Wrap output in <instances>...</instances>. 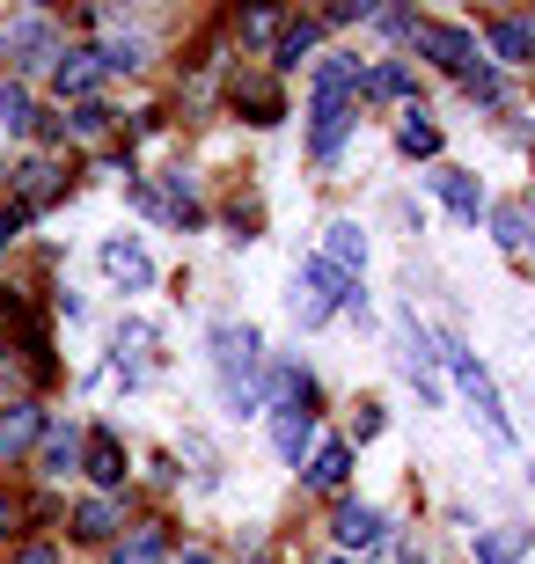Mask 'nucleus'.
Returning <instances> with one entry per match:
<instances>
[{
  "mask_svg": "<svg viewBox=\"0 0 535 564\" xmlns=\"http://www.w3.org/2000/svg\"><path fill=\"white\" fill-rule=\"evenodd\" d=\"M213 359H221V381H227V403L235 411H257V330L249 323H213Z\"/></svg>",
  "mask_w": 535,
  "mask_h": 564,
  "instance_id": "1",
  "label": "nucleus"
},
{
  "mask_svg": "<svg viewBox=\"0 0 535 564\" xmlns=\"http://www.w3.org/2000/svg\"><path fill=\"white\" fill-rule=\"evenodd\" d=\"M448 367H454V381H462V397L477 403V419H484V433L514 447V425H506V411H499V389H492V375H484V367H477V359L462 352V345H448Z\"/></svg>",
  "mask_w": 535,
  "mask_h": 564,
  "instance_id": "2",
  "label": "nucleus"
},
{
  "mask_svg": "<svg viewBox=\"0 0 535 564\" xmlns=\"http://www.w3.org/2000/svg\"><path fill=\"white\" fill-rule=\"evenodd\" d=\"M0 52H8L15 66H44V59H60V30H52L44 15H15L8 30H0Z\"/></svg>",
  "mask_w": 535,
  "mask_h": 564,
  "instance_id": "3",
  "label": "nucleus"
},
{
  "mask_svg": "<svg viewBox=\"0 0 535 564\" xmlns=\"http://www.w3.org/2000/svg\"><path fill=\"white\" fill-rule=\"evenodd\" d=\"M38 433H44V411H38V403H8V411H0V462H15Z\"/></svg>",
  "mask_w": 535,
  "mask_h": 564,
  "instance_id": "4",
  "label": "nucleus"
},
{
  "mask_svg": "<svg viewBox=\"0 0 535 564\" xmlns=\"http://www.w3.org/2000/svg\"><path fill=\"white\" fill-rule=\"evenodd\" d=\"M104 272L118 279V286H154V264H147L140 242H104Z\"/></svg>",
  "mask_w": 535,
  "mask_h": 564,
  "instance_id": "5",
  "label": "nucleus"
},
{
  "mask_svg": "<svg viewBox=\"0 0 535 564\" xmlns=\"http://www.w3.org/2000/svg\"><path fill=\"white\" fill-rule=\"evenodd\" d=\"M432 191H440L462 220H477V213H484V184H477V176H462V169H432Z\"/></svg>",
  "mask_w": 535,
  "mask_h": 564,
  "instance_id": "6",
  "label": "nucleus"
},
{
  "mask_svg": "<svg viewBox=\"0 0 535 564\" xmlns=\"http://www.w3.org/2000/svg\"><path fill=\"white\" fill-rule=\"evenodd\" d=\"M323 264L338 279H360V264H367V242H360V228H345V220H338V228H330V242H323Z\"/></svg>",
  "mask_w": 535,
  "mask_h": 564,
  "instance_id": "7",
  "label": "nucleus"
},
{
  "mask_svg": "<svg viewBox=\"0 0 535 564\" xmlns=\"http://www.w3.org/2000/svg\"><path fill=\"white\" fill-rule=\"evenodd\" d=\"M345 132H352V110H345V104H315V132H309L315 162H330V154L345 147Z\"/></svg>",
  "mask_w": 535,
  "mask_h": 564,
  "instance_id": "8",
  "label": "nucleus"
},
{
  "mask_svg": "<svg viewBox=\"0 0 535 564\" xmlns=\"http://www.w3.org/2000/svg\"><path fill=\"white\" fill-rule=\"evenodd\" d=\"M418 44H426V52L448 66V74H470V37H462V30H440V22H426V30H418Z\"/></svg>",
  "mask_w": 535,
  "mask_h": 564,
  "instance_id": "9",
  "label": "nucleus"
},
{
  "mask_svg": "<svg viewBox=\"0 0 535 564\" xmlns=\"http://www.w3.org/2000/svg\"><path fill=\"white\" fill-rule=\"evenodd\" d=\"M88 477L104 484H125V447H118V433H88Z\"/></svg>",
  "mask_w": 535,
  "mask_h": 564,
  "instance_id": "10",
  "label": "nucleus"
},
{
  "mask_svg": "<svg viewBox=\"0 0 535 564\" xmlns=\"http://www.w3.org/2000/svg\"><path fill=\"white\" fill-rule=\"evenodd\" d=\"M44 477H66V469H74V462H82V433H74V425H44Z\"/></svg>",
  "mask_w": 535,
  "mask_h": 564,
  "instance_id": "11",
  "label": "nucleus"
},
{
  "mask_svg": "<svg viewBox=\"0 0 535 564\" xmlns=\"http://www.w3.org/2000/svg\"><path fill=\"white\" fill-rule=\"evenodd\" d=\"M338 543L345 550L382 543V513H374V506H338Z\"/></svg>",
  "mask_w": 535,
  "mask_h": 564,
  "instance_id": "12",
  "label": "nucleus"
},
{
  "mask_svg": "<svg viewBox=\"0 0 535 564\" xmlns=\"http://www.w3.org/2000/svg\"><path fill=\"white\" fill-rule=\"evenodd\" d=\"M235 104L249 110V126H279L287 110H279V88L271 82H235Z\"/></svg>",
  "mask_w": 535,
  "mask_h": 564,
  "instance_id": "13",
  "label": "nucleus"
},
{
  "mask_svg": "<svg viewBox=\"0 0 535 564\" xmlns=\"http://www.w3.org/2000/svg\"><path fill=\"white\" fill-rule=\"evenodd\" d=\"M96 74H104V66H96V52H60V96H88V88H96Z\"/></svg>",
  "mask_w": 535,
  "mask_h": 564,
  "instance_id": "14",
  "label": "nucleus"
},
{
  "mask_svg": "<svg viewBox=\"0 0 535 564\" xmlns=\"http://www.w3.org/2000/svg\"><path fill=\"white\" fill-rule=\"evenodd\" d=\"M345 469H352V447H345V440H330L323 455L309 462V484H315V491H338V484H345Z\"/></svg>",
  "mask_w": 535,
  "mask_h": 564,
  "instance_id": "15",
  "label": "nucleus"
},
{
  "mask_svg": "<svg viewBox=\"0 0 535 564\" xmlns=\"http://www.w3.org/2000/svg\"><path fill=\"white\" fill-rule=\"evenodd\" d=\"M352 82H360V59H330L323 74H315V104H345Z\"/></svg>",
  "mask_w": 535,
  "mask_h": 564,
  "instance_id": "16",
  "label": "nucleus"
},
{
  "mask_svg": "<svg viewBox=\"0 0 535 564\" xmlns=\"http://www.w3.org/2000/svg\"><path fill=\"white\" fill-rule=\"evenodd\" d=\"M528 22H492V52H499V66H521L528 59Z\"/></svg>",
  "mask_w": 535,
  "mask_h": 564,
  "instance_id": "17",
  "label": "nucleus"
},
{
  "mask_svg": "<svg viewBox=\"0 0 535 564\" xmlns=\"http://www.w3.org/2000/svg\"><path fill=\"white\" fill-rule=\"evenodd\" d=\"M15 191H22V206H44V198L60 191V169H52V162H30V169L15 176Z\"/></svg>",
  "mask_w": 535,
  "mask_h": 564,
  "instance_id": "18",
  "label": "nucleus"
},
{
  "mask_svg": "<svg viewBox=\"0 0 535 564\" xmlns=\"http://www.w3.org/2000/svg\"><path fill=\"white\" fill-rule=\"evenodd\" d=\"M271 440H279V455H287V462H301V447H309V411H279Z\"/></svg>",
  "mask_w": 535,
  "mask_h": 564,
  "instance_id": "19",
  "label": "nucleus"
},
{
  "mask_svg": "<svg viewBox=\"0 0 535 564\" xmlns=\"http://www.w3.org/2000/svg\"><path fill=\"white\" fill-rule=\"evenodd\" d=\"M396 140H404V154H440V126H432L426 110H411V118H404V132H396Z\"/></svg>",
  "mask_w": 535,
  "mask_h": 564,
  "instance_id": "20",
  "label": "nucleus"
},
{
  "mask_svg": "<svg viewBox=\"0 0 535 564\" xmlns=\"http://www.w3.org/2000/svg\"><path fill=\"white\" fill-rule=\"evenodd\" d=\"M82 535H88V543H110V535H118V506H110V499H88L82 506Z\"/></svg>",
  "mask_w": 535,
  "mask_h": 564,
  "instance_id": "21",
  "label": "nucleus"
},
{
  "mask_svg": "<svg viewBox=\"0 0 535 564\" xmlns=\"http://www.w3.org/2000/svg\"><path fill=\"white\" fill-rule=\"evenodd\" d=\"M162 550H169V535H162V528H140L132 543H118V564H154Z\"/></svg>",
  "mask_w": 535,
  "mask_h": 564,
  "instance_id": "22",
  "label": "nucleus"
},
{
  "mask_svg": "<svg viewBox=\"0 0 535 564\" xmlns=\"http://www.w3.org/2000/svg\"><path fill=\"white\" fill-rule=\"evenodd\" d=\"M492 228H499V242H506V250H528V213H521V206H499Z\"/></svg>",
  "mask_w": 535,
  "mask_h": 564,
  "instance_id": "23",
  "label": "nucleus"
},
{
  "mask_svg": "<svg viewBox=\"0 0 535 564\" xmlns=\"http://www.w3.org/2000/svg\"><path fill=\"white\" fill-rule=\"evenodd\" d=\"M309 44H315V22H287V30H279V66H301Z\"/></svg>",
  "mask_w": 535,
  "mask_h": 564,
  "instance_id": "24",
  "label": "nucleus"
},
{
  "mask_svg": "<svg viewBox=\"0 0 535 564\" xmlns=\"http://www.w3.org/2000/svg\"><path fill=\"white\" fill-rule=\"evenodd\" d=\"M66 132H74V140H104V132H110V110L104 104H82L74 118H66Z\"/></svg>",
  "mask_w": 535,
  "mask_h": 564,
  "instance_id": "25",
  "label": "nucleus"
},
{
  "mask_svg": "<svg viewBox=\"0 0 535 564\" xmlns=\"http://www.w3.org/2000/svg\"><path fill=\"white\" fill-rule=\"evenodd\" d=\"M0 126H8V132H22V126H30V96H22L15 82H0Z\"/></svg>",
  "mask_w": 535,
  "mask_h": 564,
  "instance_id": "26",
  "label": "nucleus"
},
{
  "mask_svg": "<svg viewBox=\"0 0 535 564\" xmlns=\"http://www.w3.org/2000/svg\"><path fill=\"white\" fill-rule=\"evenodd\" d=\"M477 564H521L514 535H477Z\"/></svg>",
  "mask_w": 535,
  "mask_h": 564,
  "instance_id": "27",
  "label": "nucleus"
},
{
  "mask_svg": "<svg viewBox=\"0 0 535 564\" xmlns=\"http://www.w3.org/2000/svg\"><path fill=\"white\" fill-rule=\"evenodd\" d=\"M140 59H147V44H132V37H118L110 52H96V66H118V74H125V66H140Z\"/></svg>",
  "mask_w": 535,
  "mask_h": 564,
  "instance_id": "28",
  "label": "nucleus"
},
{
  "mask_svg": "<svg viewBox=\"0 0 535 564\" xmlns=\"http://www.w3.org/2000/svg\"><path fill=\"white\" fill-rule=\"evenodd\" d=\"M367 88H374V96H404V88H411V74H404V66H374Z\"/></svg>",
  "mask_w": 535,
  "mask_h": 564,
  "instance_id": "29",
  "label": "nucleus"
},
{
  "mask_svg": "<svg viewBox=\"0 0 535 564\" xmlns=\"http://www.w3.org/2000/svg\"><path fill=\"white\" fill-rule=\"evenodd\" d=\"M382 433V411H374V403H360V419H352V440H374Z\"/></svg>",
  "mask_w": 535,
  "mask_h": 564,
  "instance_id": "30",
  "label": "nucleus"
},
{
  "mask_svg": "<svg viewBox=\"0 0 535 564\" xmlns=\"http://www.w3.org/2000/svg\"><path fill=\"white\" fill-rule=\"evenodd\" d=\"M470 96L477 104H499V74H470Z\"/></svg>",
  "mask_w": 535,
  "mask_h": 564,
  "instance_id": "31",
  "label": "nucleus"
},
{
  "mask_svg": "<svg viewBox=\"0 0 535 564\" xmlns=\"http://www.w3.org/2000/svg\"><path fill=\"white\" fill-rule=\"evenodd\" d=\"M15 228H22V213H0V250L15 242Z\"/></svg>",
  "mask_w": 535,
  "mask_h": 564,
  "instance_id": "32",
  "label": "nucleus"
},
{
  "mask_svg": "<svg viewBox=\"0 0 535 564\" xmlns=\"http://www.w3.org/2000/svg\"><path fill=\"white\" fill-rule=\"evenodd\" d=\"M15 564H60V557H52V550H44V543H38V550H22V557H15Z\"/></svg>",
  "mask_w": 535,
  "mask_h": 564,
  "instance_id": "33",
  "label": "nucleus"
},
{
  "mask_svg": "<svg viewBox=\"0 0 535 564\" xmlns=\"http://www.w3.org/2000/svg\"><path fill=\"white\" fill-rule=\"evenodd\" d=\"M0 323H15V293L0 286Z\"/></svg>",
  "mask_w": 535,
  "mask_h": 564,
  "instance_id": "34",
  "label": "nucleus"
},
{
  "mask_svg": "<svg viewBox=\"0 0 535 564\" xmlns=\"http://www.w3.org/2000/svg\"><path fill=\"white\" fill-rule=\"evenodd\" d=\"M8 528H15V499H0V535H8Z\"/></svg>",
  "mask_w": 535,
  "mask_h": 564,
  "instance_id": "35",
  "label": "nucleus"
},
{
  "mask_svg": "<svg viewBox=\"0 0 535 564\" xmlns=\"http://www.w3.org/2000/svg\"><path fill=\"white\" fill-rule=\"evenodd\" d=\"M249 564H271V557H265V550H257V557H249Z\"/></svg>",
  "mask_w": 535,
  "mask_h": 564,
  "instance_id": "36",
  "label": "nucleus"
}]
</instances>
